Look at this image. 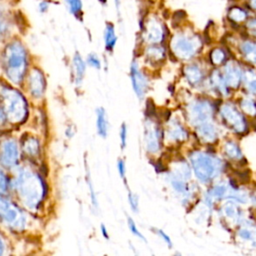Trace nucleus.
<instances>
[{
  "label": "nucleus",
  "instance_id": "nucleus-1",
  "mask_svg": "<svg viewBox=\"0 0 256 256\" xmlns=\"http://www.w3.org/2000/svg\"><path fill=\"white\" fill-rule=\"evenodd\" d=\"M4 64L7 77L16 84L20 83L27 69V51L21 42L13 41L6 46Z\"/></svg>",
  "mask_w": 256,
  "mask_h": 256
},
{
  "label": "nucleus",
  "instance_id": "nucleus-2",
  "mask_svg": "<svg viewBox=\"0 0 256 256\" xmlns=\"http://www.w3.org/2000/svg\"><path fill=\"white\" fill-rule=\"evenodd\" d=\"M14 186L22 200L29 207H36L41 201L44 192L42 180L35 174L22 171L14 180Z\"/></svg>",
  "mask_w": 256,
  "mask_h": 256
},
{
  "label": "nucleus",
  "instance_id": "nucleus-3",
  "mask_svg": "<svg viewBox=\"0 0 256 256\" xmlns=\"http://www.w3.org/2000/svg\"><path fill=\"white\" fill-rule=\"evenodd\" d=\"M3 108L7 118L14 123L23 121L27 116V102L21 93L14 89L2 88Z\"/></svg>",
  "mask_w": 256,
  "mask_h": 256
},
{
  "label": "nucleus",
  "instance_id": "nucleus-4",
  "mask_svg": "<svg viewBox=\"0 0 256 256\" xmlns=\"http://www.w3.org/2000/svg\"><path fill=\"white\" fill-rule=\"evenodd\" d=\"M0 219L7 225L21 230L25 225L23 213L12 202L0 195Z\"/></svg>",
  "mask_w": 256,
  "mask_h": 256
},
{
  "label": "nucleus",
  "instance_id": "nucleus-5",
  "mask_svg": "<svg viewBox=\"0 0 256 256\" xmlns=\"http://www.w3.org/2000/svg\"><path fill=\"white\" fill-rule=\"evenodd\" d=\"M191 163L197 177L202 181L209 180L215 173V162L202 153H194L191 157Z\"/></svg>",
  "mask_w": 256,
  "mask_h": 256
},
{
  "label": "nucleus",
  "instance_id": "nucleus-6",
  "mask_svg": "<svg viewBox=\"0 0 256 256\" xmlns=\"http://www.w3.org/2000/svg\"><path fill=\"white\" fill-rule=\"evenodd\" d=\"M19 159L18 144L14 139L5 140L0 148V162L4 167L15 166Z\"/></svg>",
  "mask_w": 256,
  "mask_h": 256
},
{
  "label": "nucleus",
  "instance_id": "nucleus-7",
  "mask_svg": "<svg viewBox=\"0 0 256 256\" xmlns=\"http://www.w3.org/2000/svg\"><path fill=\"white\" fill-rule=\"evenodd\" d=\"M130 77H131V83H132L134 92L136 93L138 98H143V96L147 90L148 82H147V79L144 76V74L139 70L138 65L135 61H133L131 63Z\"/></svg>",
  "mask_w": 256,
  "mask_h": 256
},
{
  "label": "nucleus",
  "instance_id": "nucleus-8",
  "mask_svg": "<svg viewBox=\"0 0 256 256\" xmlns=\"http://www.w3.org/2000/svg\"><path fill=\"white\" fill-rule=\"evenodd\" d=\"M173 50L178 56L182 58H188L194 54L196 50V45L191 39L180 36L175 38V40L173 41Z\"/></svg>",
  "mask_w": 256,
  "mask_h": 256
},
{
  "label": "nucleus",
  "instance_id": "nucleus-9",
  "mask_svg": "<svg viewBox=\"0 0 256 256\" xmlns=\"http://www.w3.org/2000/svg\"><path fill=\"white\" fill-rule=\"evenodd\" d=\"M28 86L30 93L34 97H41L45 91V78L41 71L34 69L28 77Z\"/></svg>",
  "mask_w": 256,
  "mask_h": 256
},
{
  "label": "nucleus",
  "instance_id": "nucleus-10",
  "mask_svg": "<svg viewBox=\"0 0 256 256\" xmlns=\"http://www.w3.org/2000/svg\"><path fill=\"white\" fill-rule=\"evenodd\" d=\"M222 115L227 124H229L233 129L237 131L244 130L245 122L237 110L228 105H225L222 108Z\"/></svg>",
  "mask_w": 256,
  "mask_h": 256
},
{
  "label": "nucleus",
  "instance_id": "nucleus-11",
  "mask_svg": "<svg viewBox=\"0 0 256 256\" xmlns=\"http://www.w3.org/2000/svg\"><path fill=\"white\" fill-rule=\"evenodd\" d=\"M145 38L147 39V41L152 43H158L162 40L163 31H162L161 25L157 21L155 20L149 21V23L147 24L146 32H145Z\"/></svg>",
  "mask_w": 256,
  "mask_h": 256
},
{
  "label": "nucleus",
  "instance_id": "nucleus-12",
  "mask_svg": "<svg viewBox=\"0 0 256 256\" xmlns=\"http://www.w3.org/2000/svg\"><path fill=\"white\" fill-rule=\"evenodd\" d=\"M159 138H160L159 132L155 127L147 128L146 129V134H145V141H146L147 150H149L152 153L156 152L160 147Z\"/></svg>",
  "mask_w": 256,
  "mask_h": 256
},
{
  "label": "nucleus",
  "instance_id": "nucleus-13",
  "mask_svg": "<svg viewBox=\"0 0 256 256\" xmlns=\"http://www.w3.org/2000/svg\"><path fill=\"white\" fill-rule=\"evenodd\" d=\"M85 70H86L85 62L83 61L80 54L76 53L73 57V72H74V80L77 85L82 83L85 76Z\"/></svg>",
  "mask_w": 256,
  "mask_h": 256
},
{
  "label": "nucleus",
  "instance_id": "nucleus-14",
  "mask_svg": "<svg viewBox=\"0 0 256 256\" xmlns=\"http://www.w3.org/2000/svg\"><path fill=\"white\" fill-rule=\"evenodd\" d=\"M96 127H97V132L99 136H101L102 138H106L108 134L109 123L107 120L106 112L102 107L96 110Z\"/></svg>",
  "mask_w": 256,
  "mask_h": 256
},
{
  "label": "nucleus",
  "instance_id": "nucleus-15",
  "mask_svg": "<svg viewBox=\"0 0 256 256\" xmlns=\"http://www.w3.org/2000/svg\"><path fill=\"white\" fill-rule=\"evenodd\" d=\"M117 36L115 33V28L112 23H107L104 30V43L107 51H112L116 45Z\"/></svg>",
  "mask_w": 256,
  "mask_h": 256
},
{
  "label": "nucleus",
  "instance_id": "nucleus-16",
  "mask_svg": "<svg viewBox=\"0 0 256 256\" xmlns=\"http://www.w3.org/2000/svg\"><path fill=\"white\" fill-rule=\"evenodd\" d=\"M23 149L25 153L29 156H36L39 153V143L37 139L33 137H27V139L23 142Z\"/></svg>",
  "mask_w": 256,
  "mask_h": 256
},
{
  "label": "nucleus",
  "instance_id": "nucleus-17",
  "mask_svg": "<svg viewBox=\"0 0 256 256\" xmlns=\"http://www.w3.org/2000/svg\"><path fill=\"white\" fill-rule=\"evenodd\" d=\"M241 78V73L238 70V68L234 66H227L226 67V81L231 85V86H237L240 82Z\"/></svg>",
  "mask_w": 256,
  "mask_h": 256
},
{
  "label": "nucleus",
  "instance_id": "nucleus-18",
  "mask_svg": "<svg viewBox=\"0 0 256 256\" xmlns=\"http://www.w3.org/2000/svg\"><path fill=\"white\" fill-rule=\"evenodd\" d=\"M65 3L67 4V7L69 9V12L74 15L77 19L82 20V0H65Z\"/></svg>",
  "mask_w": 256,
  "mask_h": 256
},
{
  "label": "nucleus",
  "instance_id": "nucleus-19",
  "mask_svg": "<svg viewBox=\"0 0 256 256\" xmlns=\"http://www.w3.org/2000/svg\"><path fill=\"white\" fill-rule=\"evenodd\" d=\"M191 114L193 115V117L200 121V120H204L205 118L208 117V115L210 114V109H209V106L203 104V103H199L197 105H195L193 108H192V111H191Z\"/></svg>",
  "mask_w": 256,
  "mask_h": 256
},
{
  "label": "nucleus",
  "instance_id": "nucleus-20",
  "mask_svg": "<svg viewBox=\"0 0 256 256\" xmlns=\"http://www.w3.org/2000/svg\"><path fill=\"white\" fill-rule=\"evenodd\" d=\"M242 51L249 60L253 62L256 61V45L254 43L245 42L242 45Z\"/></svg>",
  "mask_w": 256,
  "mask_h": 256
},
{
  "label": "nucleus",
  "instance_id": "nucleus-21",
  "mask_svg": "<svg viewBox=\"0 0 256 256\" xmlns=\"http://www.w3.org/2000/svg\"><path fill=\"white\" fill-rule=\"evenodd\" d=\"M186 76L192 83H196L201 79V71L197 66H189L185 70Z\"/></svg>",
  "mask_w": 256,
  "mask_h": 256
},
{
  "label": "nucleus",
  "instance_id": "nucleus-22",
  "mask_svg": "<svg viewBox=\"0 0 256 256\" xmlns=\"http://www.w3.org/2000/svg\"><path fill=\"white\" fill-rule=\"evenodd\" d=\"M86 182H87V184H88L91 202H92V204L97 208V207H98V201H97V197H96V194H95V191H94V187H93V183H92V179H91L90 170H89L87 164H86Z\"/></svg>",
  "mask_w": 256,
  "mask_h": 256
},
{
  "label": "nucleus",
  "instance_id": "nucleus-23",
  "mask_svg": "<svg viewBox=\"0 0 256 256\" xmlns=\"http://www.w3.org/2000/svg\"><path fill=\"white\" fill-rule=\"evenodd\" d=\"M199 133L202 138L206 140H212L215 137V129L210 124H204L199 128Z\"/></svg>",
  "mask_w": 256,
  "mask_h": 256
},
{
  "label": "nucleus",
  "instance_id": "nucleus-24",
  "mask_svg": "<svg viewBox=\"0 0 256 256\" xmlns=\"http://www.w3.org/2000/svg\"><path fill=\"white\" fill-rule=\"evenodd\" d=\"M163 55V50L160 47H149L147 50V57L153 60H159Z\"/></svg>",
  "mask_w": 256,
  "mask_h": 256
},
{
  "label": "nucleus",
  "instance_id": "nucleus-25",
  "mask_svg": "<svg viewBox=\"0 0 256 256\" xmlns=\"http://www.w3.org/2000/svg\"><path fill=\"white\" fill-rule=\"evenodd\" d=\"M230 18L233 19L234 21H242L245 19L246 17V13L240 9V8H236L234 7L231 11H230Z\"/></svg>",
  "mask_w": 256,
  "mask_h": 256
},
{
  "label": "nucleus",
  "instance_id": "nucleus-26",
  "mask_svg": "<svg viewBox=\"0 0 256 256\" xmlns=\"http://www.w3.org/2000/svg\"><path fill=\"white\" fill-rule=\"evenodd\" d=\"M128 227H129V229H130V231H131L132 234H134L136 237L140 238L141 240L146 241V238H145L144 235L138 230V228H137V226H136L134 220H133L132 218H130V217H128Z\"/></svg>",
  "mask_w": 256,
  "mask_h": 256
},
{
  "label": "nucleus",
  "instance_id": "nucleus-27",
  "mask_svg": "<svg viewBox=\"0 0 256 256\" xmlns=\"http://www.w3.org/2000/svg\"><path fill=\"white\" fill-rule=\"evenodd\" d=\"M225 150L227 155H229L231 158H236L240 156V151L234 143H227V145L225 146Z\"/></svg>",
  "mask_w": 256,
  "mask_h": 256
},
{
  "label": "nucleus",
  "instance_id": "nucleus-28",
  "mask_svg": "<svg viewBox=\"0 0 256 256\" xmlns=\"http://www.w3.org/2000/svg\"><path fill=\"white\" fill-rule=\"evenodd\" d=\"M225 54L222 50L220 49H215L212 53H211V60L213 63L215 64H220L223 60H224Z\"/></svg>",
  "mask_w": 256,
  "mask_h": 256
},
{
  "label": "nucleus",
  "instance_id": "nucleus-29",
  "mask_svg": "<svg viewBox=\"0 0 256 256\" xmlns=\"http://www.w3.org/2000/svg\"><path fill=\"white\" fill-rule=\"evenodd\" d=\"M87 63L90 66H92V67H94L96 69H100L101 68V61H100L99 57L96 54H94V53H91V54L88 55Z\"/></svg>",
  "mask_w": 256,
  "mask_h": 256
},
{
  "label": "nucleus",
  "instance_id": "nucleus-30",
  "mask_svg": "<svg viewBox=\"0 0 256 256\" xmlns=\"http://www.w3.org/2000/svg\"><path fill=\"white\" fill-rule=\"evenodd\" d=\"M128 202H129V205H130L131 209L134 212H137L138 211V207H139L138 197H137V195H135L131 191H129V193H128Z\"/></svg>",
  "mask_w": 256,
  "mask_h": 256
},
{
  "label": "nucleus",
  "instance_id": "nucleus-31",
  "mask_svg": "<svg viewBox=\"0 0 256 256\" xmlns=\"http://www.w3.org/2000/svg\"><path fill=\"white\" fill-rule=\"evenodd\" d=\"M241 106H242V109H243L245 112H247V113H249V114H254V113H255L256 108H255V104H254L252 101H250V100H244V101H242Z\"/></svg>",
  "mask_w": 256,
  "mask_h": 256
},
{
  "label": "nucleus",
  "instance_id": "nucleus-32",
  "mask_svg": "<svg viewBox=\"0 0 256 256\" xmlns=\"http://www.w3.org/2000/svg\"><path fill=\"white\" fill-rule=\"evenodd\" d=\"M126 143H127V128H126V124L122 123L120 128V145L122 149L126 147Z\"/></svg>",
  "mask_w": 256,
  "mask_h": 256
},
{
  "label": "nucleus",
  "instance_id": "nucleus-33",
  "mask_svg": "<svg viewBox=\"0 0 256 256\" xmlns=\"http://www.w3.org/2000/svg\"><path fill=\"white\" fill-rule=\"evenodd\" d=\"M117 169L119 172L120 177L126 182V164L125 161L122 159H119L117 162Z\"/></svg>",
  "mask_w": 256,
  "mask_h": 256
},
{
  "label": "nucleus",
  "instance_id": "nucleus-34",
  "mask_svg": "<svg viewBox=\"0 0 256 256\" xmlns=\"http://www.w3.org/2000/svg\"><path fill=\"white\" fill-rule=\"evenodd\" d=\"M8 186H9L8 179H7L6 175L4 174V172L0 169V191L1 192L6 191L8 189Z\"/></svg>",
  "mask_w": 256,
  "mask_h": 256
},
{
  "label": "nucleus",
  "instance_id": "nucleus-35",
  "mask_svg": "<svg viewBox=\"0 0 256 256\" xmlns=\"http://www.w3.org/2000/svg\"><path fill=\"white\" fill-rule=\"evenodd\" d=\"M172 186L174 187V189L176 191H178L179 193H184L185 192V184H183V182H181L179 179H174L172 182Z\"/></svg>",
  "mask_w": 256,
  "mask_h": 256
},
{
  "label": "nucleus",
  "instance_id": "nucleus-36",
  "mask_svg": "<svg viewBox=\"0 0 256 256\" xmlns=\"http://www.w3.org/2000/svg\"><path fill=\"white\" fill-rule=\"evenodd\" d=\"M9 31V24L6 20L0 18V36L5 35Z\"/></svg>",
  "mask_w": 256,
  "mask_h": 256
},
{
  "label": "nucleus",
  "instance_id": "nucleus-37",
  "mask_svg": "<svg viewBox=\"0 0 256 256\" xmlns=\"http://www.w3.org/2000/svg\"><path fill=\"white\" fill-rule=\"evenodd\" d=\"M225 213L228 217H234L236 215V208L233 205L228 204L225 206Z\"/></svg>",
  "mask_w": 256,
  "mask_h": 256
},
{
  "label": "nucleus",
  "instance_id": "nucleus-38",
  "mask_svg": "<svg viewBox=\"0 0 256 256\" xmlns=\"http://www.w3.org/2000/svg\"><path fill=\"white\" fill-rule=\"evenodd\" d=\"M239 235L243 238V239H252V237H253V234H252V231H250V230H248V229H243V230H241L240 232H239Z\"/></svg>",
  "mask_w": 256,
  "mask_h": 256
},
{
  "label": "nucleus",
  "instance_id": "nucleus-39",
  "mask_svg": "<svg viewBox=\"0 0 256 256\" xmlns=\"http://www.w3.org/2000/svg\"><path fill=\"white\" fill-rule=\"evenodd\" d=\"M49 6H50V2L47 1V0H43V1H41V2L39 3L38 8H39V10H40L41 13H44V12H46V11L48 10Z\"/></svg>",
  "mask_w": 256,
  "mask_h": 256
},
{
  "label": "nucleus",
  "instance_id": "nucleus-40",
  "mask_svg": "<svg viewBox=\"0 0 256 256\" xmlns=\"http://www.w3.org/2000/svg\"><path fill=\"white\" fill-rule=\"evenodd\" d=\"M156 231H157V234L169 245V246H172V242H171V240H170V237L168 236V235H166L162 230H159V229H156Z\"/></svg>",
  "mask_w": 256,
  "mask_h": 256
},
{
  "label": "nucleus",
  "instance_id": "nucleus-41",
  "mask_svg": "<svg viewBox=\"0 0 256 256\" xmlns=\"http://www.w3.org/2000/svg\"><path fill=\"white\" fill-rule=\"evenodd\" d=\"M248 28H249V30L256 36V19L250 20V21L248 22Z\"/></svg>",
  "mask_w": 256,
  "mask_h": 256
},
{
  "label": "nucleus",
  "instance_id": "nucleus-42",
  "mask_svg": "<svg viewBox=\"0 0 256 256\" xmlns=\"http://www.w3.org/2000/svg\"><path fill=\"white\" fill-rule=\"evenodd\" d=\"M6 113L4 111V108H2L0 106V124H3L5 122V119H6Z\"/></svg>",
  "mask_w": 256,
  "mask_h": 256
},
{
  "label": "nucleus",
  "instance_id": "nucleus-43",
  "mask_svg": "<svg viewBox=\"0 0 256 256\" xmlns=\"http://www.w3.org/2000/svg\"><path fill=\"white\" fill-rule=\"evenodd\" d=\"M101 233H102V235L104 236V238H106V239H109V234H108V232H107V229H106V227L102 224L101 225Z\"/></svg>",
  "mask_w": 256,
  "mask_h": 256
},
{
  "label": "nucleus",
  "instance_id": "nucleus-44",
  "mask_svg": "<svg viewBox=\"0 0 256 256\" xmlns=\"http://www.w3.org/2000/svg\"><path fill=\"white\" fill-rule=\"evenodd\" d=\"M249 88H250L252 91H256V78H254L252 81H250V83H249Z\"/></svg>",
  "mask_w": 256,
  "mask_h": 256
},
{
  "label": "nucleus",
  "instance_id": "nucleus-45",
  "mask_svg": "<svg viewBox=\"0 0 256 256\" xmlns=\"http://www.w3.org/2000/svg\"><path fill=\"white\" fill-rule=\"evenodd\" d=\"M4 252V244L2 242V240L0 239V255H2Z\"/></svg>",
  "mask_w": 256,
  "mask_h": 256
},
{
  "label": "nucleus",
  "instance_id": "nucleus-46",
  "mask_svg": "<svg viewBox=\"0 0 256 256\" xmlns=\"http://www.w3.org/2000/svg\"><path fill=\"white\" fill-rule=\"evenodd\" d=\"M115 2V7L117 8V10L119 11V8H120V0H114Z\"/></svg>",
  "mask_w": 256,
  "mask_h": 256
},
{
  "label": "nucleus",
  "instance_id": "nucleus-47",
  "mask_svg": "<svg viewBox=\"0 0 256 256\" xmlns=\"http://www.w3.org/2000/svg\"><path fill=\"white\" fill-rule=\"evenodd\" d=\"M251 6L256 9V0H251Z\"/></svg>",
  "mask_w": 256,
  "mask_h": 256
},
{
  "label": "nucleus",
  "instance_id": "nucleus-48",
  "mask_svg": "<svg viewBox=\"0 0 256 256\" xmlns=\"http://www.w3.org/2000/svg\"><path fill=\"white\" fill-rule=\"evenodd\" d=\"M99 1H100L102 4H105V3H106V0H99Z\"/></svg>",
  "mask_w": 256,
  "mask_h": 256
}]
</instances>
